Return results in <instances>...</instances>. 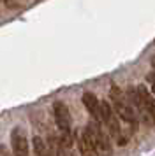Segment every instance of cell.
<instances>
[{
  "mask_svg": "<svg viewBox=\"0 0 155 156\" xmlns=\"http://www.w3.org/2000/svg\"><path fill=\"white\" fill-rule=\"evenodd\" d=\"M81 100H83V105L86 107V111L90 112L92 118L95 121H99V123H102V105H100V102H99L97 97L93 93L86 91V93H83Z\"/></svg>",
  "mask_w": 155,
  "mask_h": 156,
  "instance_id": "6",
  "label": "cell"
},
{
  "mask_svg": "<svg viewBox=\"0 0 155 156\" xmlns=\"http://www.w3.org/2000/svg\"><path fill=\"white\" fill-rule=\"evenodd\" d=\"M78 147H79V153H81V156H99V153L90 146V142L86 140L85 133H81V137L78 139Z\"/></svg>",
  "mask_w": 155,
  "mask_h": 156,
  "instance_id": "8",
  "label": "cell"
},
{
  "mask_svg": "<svg viewBox=\"0 0 155 156\" xmlns=\"http://www.w3.org/2000/svg\"><path fill=\"white\" fill-rule=\"evenodd\" d=\"M49 140H51L49 142V151H51L55 156H74V154H70L69 149H65L62 144L58 142V137H51Z\"/></svg>",
  "mask_w": 155,
  "mask_h": 156,
  "instance_id": "9",
  "label": "cell"
},
{
  "mask_svg": "<svg viewBox=\"0 0 155 156\" xmlns=\"http://www.w3.org/2000/svg\"><path fill=\"white\" fill-rule=\"evenodd\" d=\"M6 2H7V5H9V0H6Z\"/></svg>",
  "mask_w": 155,
  "mask_h": 156,
  "instance_id": "11",
  "label": "cell"
},
{
  "mask_svg": "<svg viewBox=\"0 0 155 156\" xmlns=\"http://www.w3.org/2000/svg\"><path fill=\"white\" fill-rule=\"evenodd\" d=\"M34 151L37 156H53V153L49 151V147L41 137H34Z\"/></svg>",
  "mask_w": 155,
  "mask_h": 156,
  "instance_id": "10",
  "label": "cell"
},
{
  "mask_svg": "<svg viewBox=\"0 0 155 156\" xmlns=\"http://www.w3.org/2000/svg\"><path fill=\"white\" fill-rule=\"evenodd\" d=\"M102 123H99V121H90L86 128H85V137H86V140L90 142V146L95 151H97L99 154L102 156H111V140H109V137L102 132V126H100Z\"/></svg>",
  "mask_w": 155,
  "mask_h": 156,
  "instance_id": "1",
  "label": "cell"
},
{
  "mask_svg": "<svg viewBox=\"0 0 155 156\" xmlns=\"http://www.w3.org/2000/svg\"><path fill=\"white\" fill-rule=\"evenodd\" d=\"M138 90V93H139V97L143 98V102H145V105H146V111H148V114L152 116V119L155 121V98L150 95V93L146 91V88L145 86H138L136 88Z\"/></svg>",
  "mask_w": 155,
  "mask_h": 156,
  "instance_id": "7",
  "label": "cell"
},
{
  "mask_svg": "<svg viewBox=\"0 0 155 156\" xmlns=\"http://www.w3.org/2000/svg\"><path fill=\"white\" fill-rule=\"evenodd\" d=\"M109 98H111L113 111L116 112L118 118H122V119L125 121V123H129V125H136V123H138V118H136V114H134L132 107L129 104V100L125 98L123 91H122L116 84H113L111 88H109Z\"/></svg>",
  "mask_w": 155,
  "mask_h": 156,
  "instance_id": "2",
  "label": "cell"
},
{
  "mask_svg": "<svg viewBox=\"0 0 155 156\" xmlns=\"http://www.w3.org/2000/svg\"><path fill=\"white\" fill-rule=\"evenodd\" d=\"M11 140H13V151L14 156H28V137L27 130L18 125L11 132Z\"/></svg>",
  "mask_w": 155,
  "mask_h": 156,
  "instance_id": "5",
  "label": "cell"
},
{
  "mask_svg": "<svg viewBox=\"0 0 155 156\" xmlns=\"http://www.w3.org/2000/svg\"><path fill=\"white\" fill-rule=\"evenodd\" d=\"M53 116H55L56 126L60 130V133H63V132H72L70 111L63 102H55V104H53Z\"/></svg>",
  "mask_w": 155,
  "mask_h": 156,
  "instance_id": "4",
  "label": "cell"
},
{
  "mask_svg": "<svg viewBox=\"0 0 155 156\" xmlns=\"http://www.w3.org/2000/svg\"><path fill=\"white\" fill-rule=\"evenodd\" d=\"M100 105H102V125L109 130L111 137L116 140L118 146H125L127 142H129V137L123 133V128L120 126L118 116L113 111L111 104L109 102H100Z\"/></svg>",
  "mask_w": 155,
  "mask_h": 156,
  "instance_id": "3",
  "label": "cell"
}]
</instances>
